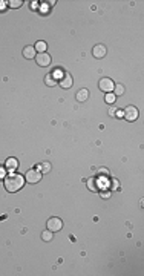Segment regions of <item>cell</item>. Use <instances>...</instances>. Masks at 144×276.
I'll return each instance as SVG.
<instances>
[{
	"mask_svg": "<svg viewBox=\"0 0 144 276\" xmlns=\"http://www.w3.org/2000/svg\"><path fill=\"white\" fill-rule=\"evenodd\" d=\"M25 186V176L20 175V174H16V172H11L9 175L5 176V187L8 192L14 193L17 190H20Z\"/></svg>",
	"mask_w": 144,
	"mask_h": 276,
	"instance_id": "obj_1",
	"label": "cell"
},
{
	"mask_svg": "<svg viewBox=\"0 0 144 276\" xmlns=\"http://www.w3.org/2000/svg\"><path fill=\"white\" fill-rule=\"evenodd\" d=\"M98 88H100V91H103V92L109 94V92H114L115 83H114L109 77H103V78L98 81Z\"/></svg>",
	"mask_w": 144,
	"mask_h": 276,
	"instance_id": "obj_2",
	"label": "cell"
},
{
	"mask_svg": "<svg viewBox=\"0 0 144 276\" xmlns=\"http://www.w3.org/2000/svg\"><path fill=\"white\" fill-rule=\"evenodd\" d=\"M123 117L127 120V121H135L137 118H138V115H140V112H138V109L135 107V106H127L124 111H123Z\"/></svg>",
	"mask_w": 144,
	"mask_h": 276,
	"instance_id": "obj_3",
	"label": "cell"
},
{
	"mask_svg": "<svg viewBox=\"0 0 144 276\" xmlns=\"http://www.w3.org/2000/svg\"><path fill=\"white\" fill-rule=\"evenodd\" d=\"M25 179H26L29 184H35V183H38V181L42 179V172H38L37 169H31V170L26 172Z\"/></svg>",
	"mask_w": 144,
	"mask_h": 276,
	"instance_id": "obj_4",
	"label": "cell"
},
{
	"mask_svg": "<svg viewBox=\"0 0 144 276\" xmlns=\"http://www.w3.org/2000/svg\"><path fill=\"white\" fill-rule=\"evenodd\" d=\"M46 224H48V230H51V232H58V230L63 228V221L60 218H57V216L49 218Z\"/></svg>",
	"mask_w": 144,
	"mask_h": 276,
	"instance_id": "obj_5",
	"label": "cell"
},
{
	"mask_svg": "<svg viewBox=\"0 0 144 276\" xmlns=\"http://www.w3.org/2000/svg\"><path fill=\"white\" fill-rule=\"evenodd\" d=\"M35 61H37L38 66L45 68V66H49V65H51V57H49L48 52H38V54L35 55Z\"/></svg>",
	"mask_w": 144,
	"mask_h": 276,
	"instance_id": "obj_6",
	"label": "cell"
},
{
	"mask_svg": "<svg viewBox=\"0 0 144 276\" xmlns=\"http://www.w3.org/2000/svg\"><path fill=\"white\" fill-rule=\"evenodd\" d=\"M106 52H107V49H106L104 45H95L94 49H92V54H94L95 58H103L106 55Z\"/></svg>",
	"mask_w": 144,
	"mask_h": 276,
	"instance_id": "obj_7",
	"label": "cell"
},
{
	"mask_svg": "<svg viewBox=\"0 0 144 276\" xmlns=\"http://www.w3.org/2000/svg\"><path fill=\"white\" fill-rule=\"evenodd\" d=\"M72 84H74V80H72L71 74L66 72L63 75V78H61V81H60V86H61V89H69V88H72Z\"/></svg>",
	"mask_w": 144,
	"mask_h": 276,
	"instance_id": "obj_8",
	"label": "cell"
},
{
	"mask_svg": "<svg viewBox=\"0 0 144 276\" xmlns=\"http://www.w3.org/2000/svg\"><path fill=\"white\" fill-rule=\"evenodd\" d=\"M35 55H37V51L34 46H25L23 48V57L25 58H35Z\"/></svg>",
	"mask_w": 144,
	"mask_h": 276,
	"instance_id": "obj_9",
	"label": "cell"
},
{
	"mask_svg": "<svg viewBox=\"0 0 144 276\" xmlns=\"http://www.w3.org/2000/svg\"><path fill=\"white\" fill-rule=\"evenodd\" d=\"M17 167H19V161H17L16 158H8V160H6V169H8L9 172H14Z\"/></svg>",
	"mask_w": 144,
	"mask_h": 276,
	"instance_id": "obj_10",
	"label": "cell"
},
{
	"mask_svg": "<svg viewBox=\"0 0 144 276\" xmlns=\"http://www.w3.org/2000/svg\"><path fill=\"white\" fill-rule=\"evenodd\" d=\"M75 98H77V101H81V103L86 101L89 98V91H88V89H80V91L77 92Z\"/></svg>",
	"mask_w": 144,
	"mask_h": 276,
	"instance_id": "obj_11",
	"label": "cell"
},
{
	"mask_svg": "<svg viewBox=\"0 0 144 276\" xmlns=\"http://www.w3.org/2000/svg\"><path fill=\"white\" fill-rule=\"evenodd\" d=\"M88 187H89L91 192H98V184H97L95 178H89L88 179Z\"/></svg>",
	"mask_w": 144,
	"mask_h": 276,
	"instance_id": "obj_12",
	"label": "cell"
},
{
	"mask_svg": "<svg viewBox=\"0 0 144 276\" xmlns=\"http://www.w3.org/2000/svg\"><path fill=\"white\" fill-rule=\"evenodd\" d=\"M37 170L42 172V174H48L49 170H51V164H49V163H42V164L37 167Z\"/></svg>",
	"mask_w": 144,
	"mask_h": 276,
	"instance_id": "obj_13",
	"label": "cell"
},
{
	"mask_svg": "<svg viewBox=\"0 0 144 276\" xmlns=\"http://www.w3.org/2000/svg\"><path fill=\"white\" fill-rule=\"evenodd\" d=\"M45 83H46L48 86H55V84H57V80H55V77L52 75V74H48V75L45 77Z\"/></svg>",
	"mask_w": 144,
	"mask_h": 276,
	"instance_id": "obj_14",
	"label": "cell"
},
{
	"mask_svg": "<svg viewBox=\"0 0 144 276\" xmlns=\"http://www.w3.org/2000/svg\"><path fill=\"white\" fill-rule=\"evenodd\" d=\"M98 175L103 176V178H107V176L110 175V172H109L107 167H100V169H98Z\"/></svg>",
	"mask_w": 144,
	"mask_h": 276,
	"instance_id": "obj_15",
	"label": "cell"
},
{
	"mask_svg": "<svg viewBox=\"0 0 144 276\" xmlns=\"http://www.w3.org/2000/svg\"><path fill=\"white\" fill-rule=\"evenodd\" d=\"M34 48H35L37 52H45V51H46V43H45V42H38Z\"/></svg>",
	"mask_w": 144,
	"mask_h": 276,
	"instance_id": "obj_16",
	"label": "cell"
},
{
	"mask_svg": "<svg viewBox=\"0 0 144 276\" xmlns=\"http://www.w3.org/2000/svg\"><path fill=\"white\" fill-rule=\"evenodd\" d=\"M114 94H115V95H123V94H124V86H123V84H115Z\"/></svg>",
	"mask_w": 144,
	"mask_h": 276,
	"instance_id": "obj_17",
	"label": "cell"
},
{
	"mask_svg": "<svg viewBox=\"0 0 144 276\" xmlns=\"http://www.w3.org/2000/svg\"><path fill=\"white\" fill-rule=\"evenodd\" d=\"M42 239H43V241H51V239H52V232H51V230H45V232L42 233Z\"/></svg>",
	"mask_w": 144,
	"mask_h": 276,
	"instance_id": "obj_18",
	"label": "cell"
},
{
	"mask_svg": "<svg viewBox=\"0 0 144 276\" xmlns=\"http://www.w3.org/2000/svg\"><path fill=\"white\" fill-rule=\"evenodd\" d=\"M106 103H109V104H114V103H115V94H114V92L106 94Z\"/></svg>",
	"mask_w": 144,
	"mask_h": 276,
	"instance_id": "obj_19",
	"label": "cell"
},
{
	"mask_svg": "<svg viewBox=\"0 0 144 276\" xmlns=\"http://www.w3.org/2000/svg\"><path fill=\"white\" fill-rule=\"evenodd\" d=\"M22 3H23L22 0H12V2H9V6H11V8H20Z\"/></svg>",
	"mask_w": 144,
	"mask_h": 276,
	"instance_id": "obj_20",
	"label": "cell"
},
{
	"mask_svg": "<svg viewBox=\"0 0 144 276\" xmlns=\"http://www.w3.org/2000/svg\"><path fill=\"white\" fill-rule=\"evenodd\" d=\"M112 190H118L120 189V183H118V179H115V178H112V187H110Z\"/></svg>",
	"mask_w": 144,
	"mask_h": 276,
	"instance_id": "obj_21",
	"label": "cell"
},
{
	"mask_svg": "<svg viewBox=\"0 0 144 276\" xmlns=\"http://www.w3.org/2000/svg\"><path fill=\"white\" fill-rule=\"evenodd\" d=\"M100 195H101V198H104V200L110 198V192H109V190H101V192H100Z\"/></svg>",
	"mask_w": 144,
	"mask_h": 276,
	"instance_id": "obj_22",
	"label": "cell"
},
{
	"mask_svg": "<svg viewBox=\"0 0 144 276\" xmlns=\"http://www.w3.org/2000/svg\"><path fill=\"white\" fill-rule=\"evenodd\" d=\"M5 169H3V167H0V179H2V178H5Z\"/></svg>",
	"mask_w": 144,
	"mask_h": 276,
	"instance_id": "obj_23",
	"label": "cell"
},
{
	"mask_svg": "<svg viewBox=\"0 0 144 276\" xmlns=\"http://www.w3.org/2000/svg\"><path fill=\"white\" fill-rule=\"evenodd\" d=\"M115 112H117L115 107H110V109H109V114H110V115H115Z\"/></svg>",
	"mask_w": 144,
	"mask_h": 276,
	"instance_id": "obj_24",
	"label": "cell"
},
{
	"mask_svg": "<svg viewBox=\"0 0 144 276\" xmlns=\"http://www.w3.org/2000/svg\"><path fill=\"white\" fill-rule=\"evenodd\" d=\"M115 115H117V117H123V115H124V114H123V111H117V112H115Z\"/></svg>",
	"mask_w": 144,
	"mask_h": 276,
	"instance_id": "obj_25",
	"label": "cell"
}]
</instances>
